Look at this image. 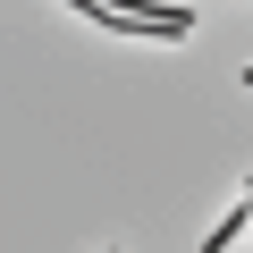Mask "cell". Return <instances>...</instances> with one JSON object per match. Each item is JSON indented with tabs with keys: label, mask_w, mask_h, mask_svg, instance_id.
<instances>
[{
	"label": "cell",
	"mask_w": 253,
	"mask_h": 253,
	"mask_svg": "<svg viewBox=\"0 0 253 253\" xmlns=\"http://www.w3.org/2000/svg\"><path fill=\"white\" fill-rule=\"evenodd\" d=\"M245 228H253V194H245V203H236V211H228V219H219V228L203 236V253H228V245H236Z\"/></svg>",
	"instance_id": "1"
}]
</instances>
